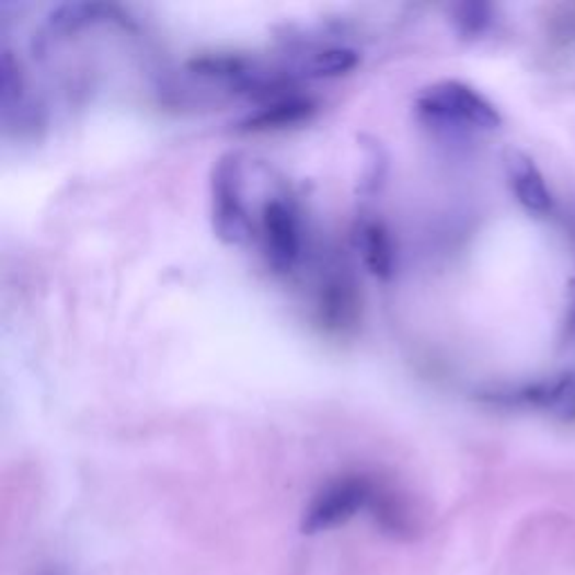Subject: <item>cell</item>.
Returning <instances> with one entry per match:
<instances>
[{
  "instance_id": "obj_1",
  "label": "cell",
  "mask_w": 575,
  "mask_h": 575,
  "mask_svg": "<svg viewBox=\"0 0 575 575\" xmlns=\"http://www.w3.org/2000/svg\"><path fill=\"white\" fill-rule=\"evenodd\" d=\"M418 113L429 122L450 124L459 128L495 130L502 126L499 108L481 95L470 83L446 79L432 83L416 100Z\"/></svg>"
},
{
  "instance_id": "obj_2",
  "label": "cell",
  "mask_w": 575,
  "mask_h": 575,
  "mask_svg": "<svg viewBox=\"0 0 575 575\" xmlns=\"http://www.w3.org/2000/svg\"><path fill=\"white\" fill-rule=\"evenodd\" d=\"M211 226L228 245H241L254 234L243 196V162L237 153L220 156L211 169Z\"/></svg>"
},
{
  "instance_id": "obj_3",
  "label": "cell",
  "mask_w": 575,
  "mask_h": 575,
  "mask_svg": "<svg viewBox=\"0 0 575 575\" xmlns=\"http://www.w3.org/2000/svg\"><path fill=\"white\" fill-rule=\"evenodd\" d=\"M258 241L271 268L279 275L292 273L303 252V228L292 196L275 194L261 207Z\"/></svg>"
},
{
  "instance_id": "obj_4",
  "label": "cell",
  "mask_w": 575,
  "mask_h": 575,
  "mask_svg": "<svg viewBox=\"0 0 575 575\" xmlns=\"http://www.w3.org/2000/svg\"><path fill=\"white\" fill-rule=\"evenodd\" d=\"M376 491L378 485L363 474H348L326 483L313 502L308 504L301 517V533H324V530L346 524L360 510H369Z\"/></svg>"
},
{
  "instance_id": "obj_5",
  "label": "cell",
  "mask_w": 575,
  "mask_h": 575,
  "mask_svg": "<svg viewBox=\"0 0 575 575\" xmlns=\"http://www.w3.org/2000/svg\"><path fill=\"white\" fill-rule=\"evenodd\" d=\"M575 389V376L573 373H557L544 380H536L528 384H519L513 389L491 391L485 393V401L504 407H533V410H551V407H564V403L571 398Z\"/></svg>"
},
{
  "instance_id": "obj_6",
  "label": "cell",
  "mask_w": 575,
  "mask_h": 575,
  "mask_svg": "<svg viewBox=\"0 0 575 575\" xmlns=\"http://www.w3.org/2000/svg\"><path fill=\"white\" fill-rule=\"evenodd\" d=\"M508 183L517 203L536 216H549L555 211V198L544 181L538 164L521 151H510L506 156Z\"/></svg>"
},
{
  "instance_id": "obj_7",
  "label": "cell",
  "mask_w": 575,
  "mask_h": 575,
  "mask_svg": "<svg viewBox=\"0 0 575 575\" xmlns=\"http://www.w3.org/2000/svg\"><path fill=\"white\" fill-rule=\"evenodd\" d=\"M353 245L360 252L365 268L380 281H387L395 273V245L389 230L376 218L358 220L353 230Z\"/></svg>"
},
{
  "instance_id": "obj_8",
  "label": "cell",
  "mask_w": 575,
  "mask_h": 575,
  "mask_svg": "<svg viewBox=\"0 0 575 575\" xmlns=\"http://www.w3.org/2000/svg\"><path fill=\"white\" fill-rule=\"evenodd\" d=\"M318 111V104L308 97L288 95V97H275L273 102L263 104L248 117L239 122V130L245 133H268V130H281L288 126H297L311 119Z\"/></svg>"
},
{
  "instance_id": "obj_9",
  "label": "cell",
  "mask_w": 575,
  "mask_h": 575,
  "mask_svg": "<svg viewBox=\"0 0 575 575\" xmlns=\"http://www.w3.org/2000/svg\"><path fill=\"white\" fill-rule=\"evenodd\" d=\"M360 64V53L353 48H320L313 53L301 55V59L292 66L295 77L306 79H331L348 74Z\"/></svg>"
},
{
  "instance_id": "obj_10",
  "label": "cell",
  "mask_w": 575,
  "mask_h": 575,
  "mask_svg": "<svg viewBox=\"0 0 575 575\" xmlns=\"http://www.w3.org/2000/svg\"><path fill=\"white\" fill-rule=\"evenodd\" d=\"M320 311L322 320H326L333 329L348 324L350 318L356 315V295H353V286L344 277H331L322 286Z\"/></svg>"
},
{
  "instance_id": "obj_11",
  "label": "cell",
  "mask_w": 575,
  "mask_h": 575,
  "mask_svg": "<svg viewBox=\"0 0 575 575\" xmlns=\"http://www.w3.org/2000/svg\"><path fill=\"white\" fill-rule=\"evenodd\" d=\"M457 23L461 34L465 36H479L485 30L491 27L493 23V12L491 5H483V3H470V5H461L457 10Z\"/></svg>"
},
{
  "instance_id": "obj_12",
  "label": "cell",
  "mask_w": 575,
  "mask_h": 575,
  "mask_svg": "<svg viewBox=\"0 0 575 575\" xmlns=\"http://www.w3.org/2000/svg\"><path fill=\"white\" fill-rule=\"evenodd\" d=\"M575 344V279L568 281V297H566V313L562 320V346Z\"/></svg>"
},
{
  "instance_id": "obj_13",
  "label": "cell",
  "mask_w": 575,
  "mask_h": 575,
  "mask_svg": "<svg viewBox=\"0 0 575 575\" xmlns=\"http://www.w3.org/2000/svg\"><path fill=\"white\" fill-rule=\"evenodd\" d=\"M562 418H564V421H575V389H573L571 398H568V401H566L564 407H562Z\"/></svg>"
},
{
  "instance_id": "obj_14",
  "label": "cell",
  "mask_w": 575,
  "mask_h": 575,
  "mask_svg": "<svg viewBox=\"0 0 575 575\" xmlns=\"http://www.w3.org/2000/svg\"><path fill=\"white\" fill-rule=\"evenodd\" d=\"M568 234H571V241H573V245H575V211H573L571 218H568Z\"/></svg>"
},
{
  "instance_id": "obj_15",
  "label": "cell",
  "mask_w": 575,
  "mask_h": 575,
  "mask_svg": "<svg viewBox=\"0 0 575 575\" xmlns=\"http://www.w3.org/2000/svg\"><path fill=\"white\" fill-rule=\"evenodd\" d=\"M38 575H64V573H59L57 568H46V571H41Z\"/></svg>"
}]
</instances>
